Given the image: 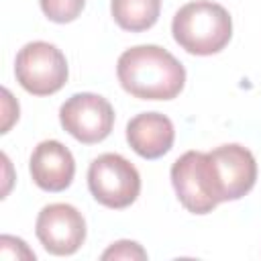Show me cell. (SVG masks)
I'll list each match as a JSON object with an SVG mask.
<instances>
[{
	"label": "cell",
	"mask_w": 261,
	"mask_h": 261,
	"mask_svg": "<svg viewBox=\"0 0 261 261\" xmlns=\"http://www.w3.org/2000/svg\"><path fill=\"white\" fill-rule=\"evenodd\" d=\"M175 43L192 55L222 51L232 37V20L224 6L210 0L184 4L171 22Z\"/></svg>",
	"instance_id": "2"
},
{
	"label": "cell",
	"mask_w": 261,
	"mask_h": 261,
	"mask_svg": "<svg viewBox=\"0 0 261 261\" xmlns=\"http://www.w3.org/2000/svg\"><path fill=\"white\" fill-rule=\"evenodd\" d=\"M14 120H18V102L4 88L2 90V133H8Z\"/></svg>",
	"instance_id": "15"
},
{
	"label": "cell",
	"mask_w": 261,
	"mask_h": 261,
	"mask_svg": "<svg viewBox=\"0 0 261 261\" xmlns=\"http://www.w3.org/2000/svg\"><path fill=\"white\" fill-rule=\"evenodd\" d=\"M104 261H143L147 259V251L135 243V241H116L112 243L104 253H102Z\"/></svg>",
	"instance_id": "13"
},
{
	"label": "cell",
	"mask_w": 261,
	"mask_h": 261,
	"mask_svg": "<svg viewBox=\"0 0 261 261\" xmlns=\"http://www.w3.org/2000/svg\"><path fill=\"white\" fill-rule=\"evenodd\" d=\"M86 0H41L45 16L53 22H71L84 10Z\"/></svg>",
	"instance_id": "12"
},
{
	"label": "cell",
	"mask_w": 261,
	"mask_h": 261,
	"mask_svg": "<svg viewBox=\"0 0 261 261\" xmlns=\"http://www.w3.org/2000/svg\"><path fill=\"white\" fill-rule=\"evenodd\" d=\"M2 161H4V165H6V186H4V196L8 194V190H10V175H8V167H10V161H8V157L6 155H2ZM2 196V198H4Z\"/></svg>",
	"instance_id": "16"
},
{
	"label": "cell",
	"mask_w": 261,
	"mask_h": 261,
	"mask_svg": "<svg viewBox=\"0 0 261 261\" xmlns=\"http://www.w3.org/2000/svg\"><path fill=\"white\" fill-rule=\"evenodd\" d=\"M175 139L173 122L161 112H143L128 120L126 141L133 151L145 159L163 157Z\"/></svg>",
	"instance_id": "10"
},
{
	"label": "cell",
	"mask_w": 261,
	"mask_h": 261,
	"mask_svg": "<svg viewBox=\"0 0 261 261\" xmlns=\"http://www.w3.org/2000/svg\"><path fill=\"white\" fill-rule=\"evenodd\" d=\"M171 184L186 210L208 214L218 206L206 153L188 151L171 165Z\"/></svg>",
	"instance_id": "7"
},
{
	"label": "cell",
	"mask_w": 261,
	"mask_h": 261,
	"mask_svg": "<svg viewBox=\"0 0 261 261\" xmlns=\"http://www.w3.org/2000/svg\"><path fill=\"white\" fill-rule=\"evenodd\" d=\"M206 157L218 204L239 200L251 192L257 179V163L247 147L237 143L220 145L206 153Z\"/></svg>",
	"instance_id": "5"
},
{
	"label": "cell",
	"mask_w": 261,
	"mask_h": 261,
	"mask_svg": "<svg viewBox=\"0 0 261 261\" xmlns=\"http://www.w3.org/2000/svg\"><path fill=\"white\" fill-rule=\"evenodd\" d=\"M116 73L124 92L141 100H171L186 84L184 65L157 45L126 49L118 57Z\"/></svg>",
	"instance_id": "1"
},
{
	"label": "cell",
	"mask_w": 261,
	"mask_h": 261,
	"mask_svg": "<svg viewBox=\"0 0 261 261\" xmlns=\"http://www.w3.org/2000/svg\"><path fill=\"white\" fill-rule=\"evenodd\" d=\"M35 232L51 255H71L86 239V220L71 204H49L39 212Z\"/></svg>",
	"instance_id": "8"
},
{
	"label": "cell",
	"mask_w": 261,
	"mask_h": 261,
	"mask_svg": "<svg viewBox=\"0 0 261 261\" xmlns=\"http://www.w3.org/2000/svg\"><path fill=\"white\" fill-rule=\"evenodd\" d=\"M29 167L33 181L45 192H63L75 173L73 155L59 141H41L31 155Z\"/></svg>",
	"instance_id": "9"
},
{
	"label": "cell",
	"mask_w": 261,
	"mask_h": 261,
	"mask_svg": "<svg viewBox=\"0 0 261 261\" xmlns=\"http://www.w3.org/2000/svg\"><path fill=\"white\" fill-rule=\"evenodd\" d=\"M88 188L96 202L106 208H126L141 192V175L137 167L118 153H104L90 163Z\"/></svg>",
	"instance_id": "4"
},
{
	"label": "cell",
	"mask_w": 261,
	"mask_h": 261,
	"mask_svg": "<svg viewBox=\"0 0 261 261\" xmlns=\"http://www.w3.org/2000/svg\"><path fill=\"white\" fill-rule=\"evenodd\" d=\"M14 75L29 94L49 96L65 86L67 61L55 45L47 41H33L16 53Z\"/></svg>",
	"instance_id": "3"
},
{
	"label": "cell",
	"mask_w": 261,
	"mask_h": 261,
	"mask_svg": "<svg viewBox=\"0 0 261 261\" xmlns=\"http://www.w3.org/2000/svg\"><path fill=\"white\" fill-rule=\"evenodd\" d=\"M59 120L73 139L84 145H94L110 135L114 124V110L106 98L82 92L73 94L61 104Z\"/></svg>",
	"instance_id": "6"
},
{
	"label": "cell",
	"mask_w": 261,
	"mask_h": 261,
	"mask_svg": "<svg viewBox=\"0 0 261 261\" xmlns=\"http://www.w3.org/2000/svg\"><path fill=\"white\" fill-rule=\"evenodd\" d=\"M110 10L120 29L141 33L157 22L161 12V0H112Z\"/></svg>",
	"instance_id": "11"
},
{
	"label": "cell",
	"mask_w": 261,
	"mask_h": 261,
	"mask_svg": "<svg viewBox=\"0 0 261 261\" xmlns=\"http://www.w3.org/2000/svg\"><path fill=\"white\" fill-rule=\"evenodd\" d=\"M0 257L2 259H27V261H33L35 253L27 247L24 241H20L16 237H10V234H2L0 237Z\"/></svg>",
	"instance_id": "14"
}]
</instances>
